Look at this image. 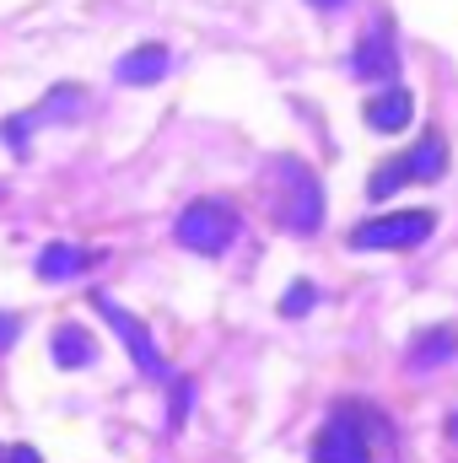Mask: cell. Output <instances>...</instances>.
<instances>
[{
	"label": "cell",
	"instance_id": "8",
	"mask_svg": "<svg viewBox=\"0 0 458 463\" xmlns=\"http://www.w3.org/2000/svg\"><path fill=\"white\" fill-rule=\"evenodd\" d=\"M394 71H399V38H394V22L377 16L361 33V43L350 49V76L356 81H394Z\"/></svg>",
	"mask_w": 458,
	"mask_h": 463
},
{
	"label": "cell",
	"instance_id": "4",
	"mask_svg": "<svg viewBox=\"0 0 458 463\" xmlns=\"http://www.w3.org/2000/svg\"><path fill=\"white\" fill-rule=\"evenodd\" d=\"M443 173H448V135H443V129H426L405 156L383 162V167L367 178V194H372V200H388V194H399L405 184H437Z\"/></svg>",
	"mask_w": 458,
	"mask_h": 463
},
{
	"label": "cell",
	"instance_id": "1",
	"mask_svg": "<svg viewBox=\"0 0 458 463\" xmlns=\"http://www.w3.org/2000/svg\"><path fill=\"white\" fill-rule=\"evenodd\" d=\"M313 463H394V426L383 410L340 399L313 437Z\"/></svg>",
	"mask_w": 458,
	"mask_h": 463
},
{
	"label": "cell",
	"instance_id": "20",
	"mask_svg": "<svg viewBox=\"0 0 458 463\" xmlns=\"http://www.w3.org/2000/svg\"><path fill=\"white\" fill-rule=\"evenodd\" d=\"M0 194H5V189H0Z\"/></svg>",
	"mask_w": 458,
	"mask_h": 463
},
{
	"label": "cell",
	"instance_id": "18",
	"mask_svg": "<svg viewBox=\"0 0 458 463\" xmlns=\"http://www.w3.org/2000/svg\"><path fill=\"white\" fill-rule=\"evenodd\" d=\"M313 11H340V5H350V0H308Z\"/></svg>",
	"mask_w": 458,
	"mask_h": 463
},
{
	"label": "cell",
	"instance_id": "5",
	"mask_svg": "<svg viewBox=\"0 0 458 463\" xmlns=\"http://www.w3.org/2000/svg\"><path fill=\"white\" fill-rule=\"evenodd\" d=\"M432 227H437V216L432 211H388V216H372V222H361V227L350 232L345 242L350 248H421L426 237H432Z\"/></svg>",
	"mask_w": 458,
	"mask_h": 463
},
{
	"label": "cell",
	"instance_id": "15",
	"mask_svg": "<svg viewBox=\"0 0 458 463\" xmlns=\"http://www.w3.org/2000/svg\"><path fill=\"white\" fill-rule=\"evenodd\" d=\"M189 393H195V383L178 377V383H173V399H167V426H184V415H189Z\"/></svg>",
	"mask_w": 458,
	"mask_h": 463
},
{
	"label": "cell",
	"instance_id": "19",
	"mask_svg": "<svg viewBox=\"0 0 458 463\" xmlns=\"http://www.w3.org/2000/svg\"><path fill=\"white\" fill-rule=\"evenodd\" d=\"M448 437H453V442H458V410H453V415H448Z\"/></svg>",
	"mask_w": 458,
	"mask_h": 463
},
{
	"label": "cell",
	"instance_id": "11",
	"mask_svg": "<svg viewBox=\"0 0 458 463\" xmlns=\"http://www.w3.org/2000/svg\"><path fill=\"white\" fill-rule=\"evenodd\" d=\"M410 114H415V98H410L405 87H388V92L367 98V109H361L367 129H377V135H399V129L410 124Z\"/></svg>",
	"mask_w": 458,
	"mask_h": 463
},
{
	"label": "cell",
	"instance_id": "13",
	"mask_svg": "<svg viewBox=\"0 0 458 463\" xmlns=\"http://www.w3.org/2000/svg\"><path fill=\"white\" fill-rule=\"evenodd\" d=\"M54 361L65 366V372H76V366H92V355H98V340L81 329V324H60L54 329Z\"/></svg>",
	"mask_w": 458,
	"mask_h": 463
},
{
	"label": "cell",
	"instance_id": "3",
	"mask_svg": "<svg viewBox=\"0 0 458 463\" xmlns=\"http://www.w3.org/2000/svg\"><path fill=\"white\" fill-rule=\"evenodd\" d=\"M237 232H243V216H237L232 200H189L178 211V222H173L178 248H189L200 259H222L232 242H237Z\"/></svg>",
	"mask_w": 458,
	"mask_h": 463
},
{
	"label": "cell",
	"instance_id": "16",
	"mask_svg": "<svg viewBox=\"0 0 458 463\" xmlns=\"http://www.w3.org/2000/svg\"><path fill=\"white\" fill-rule=\"evenodd\" d=\"M0 463H43V458H38V448H33V442H11V448L0 453Z\"/></svg>",
	"mask_w": 458,
	"mask_h": 463
},
{
	"label": "cell",
	"instance_id": "14",
	"mask_svg": "<svg viewBox=\"0 0 458 463\" xmlns=\"http://www.w3.org/2000/svg\"><path fill=\"white\" fill-rule=\"evenodd\" d=\"M313 302H319V286L291 280V286H286V297H281V313H286V318H302V313H313Z\"/></svg>",
	"mask_w": 458,
	"mask_h": 463
},
{
	"label": "cell",
	"instance_id": "10",
	"mask_svg": "<svg viewBox=\"0 0 458 463\" xmlns=\"http://www.w3.org/2000/svg\"><path fill=\"white\" fill-rule=\"evenodd\" d=\"M167 71H173V54H167L162 43H140V49H129L114 65V76L124 87H151V81H162Z\"/></svg>",
	"mask_w": 458,
	"mask_h": 463
},
{
	"label": "cell",
	"instance_id": "17",
	"mask_svg": "<svg viewBox=\"0 0 458 463\" xmlns=\"http://www.w3.org/2000/svg\"><path fill=\"white\" fill-rule=\"evenodd\" d=\"M16 335H22V318L0 313V350H5V345H16Z\"/></svg>",
	"mask_w": 458,
	"mask_h": 463
},
{
	"label": "cell",
	"instance_id": "7",
	"mask_svg": "<svg viewBox=\"0 0 458 463\" xmlns=\"http://www.w3.org/2000/svg\"><path fill=\"white\" fill-rule=\"evenodd\" d=\"M81 114H87V92L65 81V87H54L43 103H33L27 114L5 118V124H0V140H11V151H16V156H27V129H33V124H43V118H49V124H60V118H81Z\"/></svg>",
	"mask_w": 458,
	"mask_h": 463
},
{
	"label": "cell",
	"instance_id": "12",
	"mask_svg": "<svg viewBox=\"0 0 458 463\" xmlns=\"http://www.w3.org/2000/svg\"><path fill=\"white\" fill-rule=\"evenodd\" d=\"M98 264V253H87V248H76V242H49L43 253H38V280H71V275H81V269H92Z\"/></svg>",
	"mask_w": 458,
	"mask_h": 463
},
{
	"label": "cell",
	"instance_id": "6",
	"mask_svg": "<svg viewBox=\"0 0 458 463\" xmlns=\"http://www.w3.org/2000/svg\"><path fill=\"white\" fill-rule=\"evenodd\" d=\"M92 307L103 313V324H109L119 340H124L129 361H135V366H140L146 377H167V361H162V350H157V340H151V329H146V324H140V318H135L129 307H119L109 291H98V297H92Z\"/></svg>",
	"mask_w": 458,
	"mask_h": 463
},
{
	"label": "cell",
	"instance_id": "2",
	"mask_svg": "<svg viewBox=\"0 0 458 463\" xmlns=\"http://www.w3.org/2000/svg\"><path fill=\"white\" fill-rule=\"evenodd\" d=\"M264 205L297 237H313L324 227V184L302 156H270L264 162Z\"/></svg>",
	"mask_w": 458,
	"mask_h": 463
},
{
	"label": "cell",
	"instance_id": "9",
	"mask_svg": "<svg viewBox=\"0 0 458 463\" xmlns=\"http://www.w3.org/2000/svg\"><path fill=\"white\" fill-rule=\"evenodd\" d=\"M453 355H458V329L453 324H437V329H421V335L410 340L405 366H410V372H432V366H448Z\"/></svg>",
	"mask_w": 458,
	"mask_h": 463
}]
</instances>
